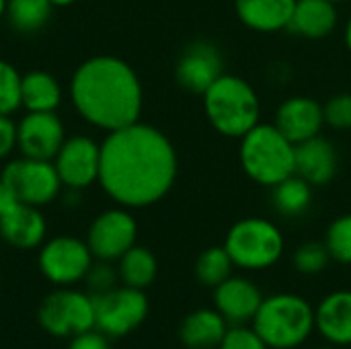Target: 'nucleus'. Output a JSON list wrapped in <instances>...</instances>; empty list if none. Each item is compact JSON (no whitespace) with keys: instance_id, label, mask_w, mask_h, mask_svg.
<instances>
[{"instance_id":"13","label":"nucleus","mask_w":351,"mask_h":349,"mask_svg":"<svg viewBox=\"0 0 351 349\" xmlns=\"http://www.w3.org/2000/svg\"><path fill=\"white\" fill-rule=\"evenodd\" d=\"M224 74V58L216 43L197 39L189 43L177 60L175 80L183 91L204 95Z\"/></svg>"},{"instance_id":"5","label":"nucleus","mask_w":351,"mask_h":349,"mask_svg":"<svg viewBox=\"0 0 351 349\" xmlns=\"http://www.w3.org/2000/svg\"><path fill=\"white\" fill-rule=\"evenodd\" d=\"M296 144L274 123H257L241 138V167L247 177L263 187H274L296 173Z\"/></svg>"},{"instance_id":"4","label":"nucleus","mask_w":351,"mask_h":349,"mask_svg":"<svg viewBox=\"0 0 351 349\" xmlns=\"http://www.w3.org/2000/svg\"><path fill=\"white\" fill-rule=\"evenodd\" d=\"M251 327L269 349H296L308 341L315 329V306L292 292L263 298Z\"/></svg>"},{"instance_id":"2","label":"nucleus","mask_w":351,"mask_h":349,"mask_svg":"<svg viewBox=\"0 0 351 349\" xmlns=\"http://www.w3.org/2000/svg\"><path fill=\"white\" fill-rule=\"evenodd\" d=\"M70 99L84 121L107 134L140 121L144 107V91L136 70L109 53L88 58L74 70Z\"/></svg>"},{"instance_id":"7","label":"nucleus","mask_w":351,"mask_h":349,"mask_svg":"<svg viewBox=\"0 0 351 349\" xmlns=\"http://www.w3.org/2000/svg\"><path fill=\"white\" fill-rule=\"evenodd\" d=\"M39 327L58 339H70L82 331L95 329V302L86 290L74 286L49 292L37 309Z\"/></svg>"},{"instance_id":"10","label":"nucleus","mask_w":351,"mask_h":349,"mask_svg":"<svg viewBox=\"0 0 351 349\" xmlns=\"http://www.w3.org/2000/svg\"><path fill=\"white\" fill-rule=\"evenodd\" d=\"M0 179L8 183L21 204L35 208L51 204L64 187L53 160H39L27 156L10 160L4 167Z\"/></svg>"},{"instance_id":"35","label":"nucleus","mask_w":351,"mask_h":349,"mask_svg":"<svg viewBox=\"0 0 351 349\" xmlns=\"http://www.w3.org/2000/svg\"><path fill=\"white\" fill-rule=\"evenodd\" d=\"M16 148V123L10 115H0V160L10 156Z\"/></svg>"},{"instance_id":"8","label":"nucleus","mask_w":351,"mask_h":349,"mask_svg":"<svg viewBox=\"0 0 351 349\" xmlns=\"http://www.w3.org/2000/svg\"><path fill=\"white\" fill-rule=\"evenodd\" d=\"M93 296V294H90ZM95 327L111 339H121L134 333L148 319L150 302L144 290L130 286H115L109 292L93 296Z\"/></svg>"},{"instance_id":"17","label":"nucleus","mask_w":351,"mask_h":349,"mask_svg":"<svg viewBox=\"0 0 351 349\" xmlns=\"http://www.w3.org/2000/svg\"><path fill=\"white\" fill-rule=\"evenodd\" d=\"M294 167L296 175L306 179L313 187H325L339 171V152L331 140L319 134L296 144Z\"/></svg>"},{"instance_id":"15","label":"nucleus","mask_w":351,"mask_h":349,"mask_svg":"<svg viewBox=\"0 0 351 349\" xmlns=\"http://www.w3.org/2000/svg\"><path fill=\"white\" fill-rule=\"evenodd\" d=\"M263 298L265 296L261 294V288L245 276H230L212 292L214 309L226 319L230 327L251 325Z\"/></svg>"},{"instance_id":"31","label":"nucleus","mask_w":351,"mask_h":349,"mask_svg":"<svg viewBox=\"0 0 351 349\" xmlns=\"http://www.w3.org/2000/svg\"><path fill=\"white\" fill-rule=\"evenodd\" d=\"M121 282H119L117 267H113L111 261H99V259H95L93 265H90V269L84 276L86 292L93 294V296L103 294V292H109V290H113Z\"/></svg>"},{"instance_id":"39","label":"nucleus","mask_w":351,"mask_h":349,"mask_svg":"<svg viewBox=\"0 0 351 349\" xmlns=\"http://www.w3.org/2000/svg\"><path fill=\"white\" fill-rule=\"evenodd\" d=\"M6 6H8V0H0V19L6 14Z\"/></svg>"},{"instance_id":"21","label":"nucleus","mask_w":351,"mask_h":349,"mask_svg":"<svg viewBox=\"0 0 351 349\" xmlns=\"http://www.w3.org/2000/svg\"><path fill=\"white\" fill-rule=\"evenodd\" d=\"M296 0H234L239 21L257 33H278L288 29Z\"/></svg>"},{"instance_id":"24","label":"nucleus","mask_w":351,"mask_h":349,"mask_svg":"<svg viewBox=\"0 0 351 349\" xmlns=\"http://www.w3.org/2000/svg\"><path fill=\"white\" fill-rule=\"evenodd\" d=\"M313 185L300 175H290L271 187V206L284 218H300L313 206Z\"/></svg>"},{"instance_id":"14","label":"nucleus","mask_w":351,"mask_h":349,"mask_svg":"<svg viewBox=\"0 0 351 349\" xmlns=\"http://www.w3.org/2000/svg\"><path fill=\"white\" fill-rule=\"evenodd\" d=\"M66 140V130L56 111H27L16 123V148L27 158L53 160Z\"/></svg>"},{"instance_id":"9","label":"nucleus","mask_w":351,"mask_h":349,"mask_svg":"<svg viewBox=\"0 0 351 349\" xmlns=\"http://www.w3.org/2000/svg\"><path fill=\"white\" fill-rule=\"evenodd\" d=\"M95 257L86 241L78 237H53L39 247L37 265L41 276L58 288L76 286L84 282Z\"/></svg>"},{"instance_id":"30","label":"nucleus","mask_w":351,"mask_h":349,"mask_svg":"<svg viewBox=\"0 0 351 349\" xmlns=\"http://www.w3.org/2000/svg\"><path fill=\"white\" fill-rule=\"evenodd\" d=\"M23 74L8 62L0 60V115H12L21 103Z\"/></svg>"},{"instance_id":"18","label":"nucleus","mask_w":351,"mask_h":349,"mask_svg":"<svg viewBox=\"0 0 351 349\" xmlns=\"http://www.w3.org/2000/svg\"><path fill=\"white\" fill-rule=\"evenodd\" d=\"M315 329L329 346H351V290H335L315 306Z\"/></svg>"},{"instance_id":"29","label":"nucleus","mask_w":351,"mask_h":349,"mask_svg":"<svg viewBox=\"0 0 351 349\" xmlns=\"http://www.w3.org/2000/svg\"><path fill=\"white\" fill-rule=\"evenodd\" d=\"M325 245L333 261L351 265V214H343L329 224L325 232Z\"/></svg>"},{"instance_id":"32","label":"nucleus","mask_w":351,"mask_h":349,"mask_svg":"<svg viewBox=\"0 0 351 349\" xmlns=\"http://www.w3.org/2000/svg\"><path fill=\"white\" fill-rule=\"evenodd\" d=\"M325 125L337 132L351 130V93H339L327 99L323 105Z\"/></svg>"},{"instance_id":"19","label":"nucleus","mask_w":351,"mask_h":349,"mask_svg":"<svg viewBox=\"0 0 351 349\" xmlns=\"http://www.w3.org/2000/svg\"><path fill=\"white\" fill-rule=\"evenodd\" d=\"M47 222L39 208L19 204L8 214L0 216V239L10 247L29 251L45 243Z\"/></svg>"},{"instance_id":"23","label":"nucleus","mask_w":351,"mask_h":349,"mask_svg":"<svg viewBox=\"0 0 351 349\" xmlns=\"http://www.w3.org/2000/svg\"><path fill=\"white\" fill-rule=\"evenodd\" d=\"M21 103L27 111H56L62 103V86L49 72H27L23 74Z\"/></svg>"},{"instance_id":"11","label":"nucleus","mask_w":351,"mask_h":349,"mask_svg":"<svg viewBox=\"0 0 351 349\" xmlns=\"http://www.w3.org/2000/svg\"><path fill=\"white\" fill-rule=\"evenodd\" d=\"M138 241V222L128 208H111L99 214L86 232V245L95 259L117 263Z\"/></svg>"},{"instance_id":"37","label":"nucleus","mask_w":351,"mask_h":349,"mask_svg":"<svg viewBox=\"0 0 351 349\" xmlns=\"http://www.w3.org/2000/svg\"><path fill=\"white\" fill-rule=\"evenodd\" d=\"M343 39H346V47H348V51L351 53V16L348 19V23H346V33H343Z\"/></svg>"},{"instance_id":"38","label":"nucleus","mask_w":351,"mask_h":349,"mask_svg":"<svg viewBox=\"0 0 351 349\" xmlns=\"http://www.w3.org/2000/svg\"><path fill=\"white\" fill-rule=\"evenodd\" d=\"M53 6H70L72 2H76V0H49Z\"/></svg>"},{"instance_id":"27","label":"nucleus","mask_w":351,"mask_h":349,"mask_svg":"<svg viewBox=\"0 0 351 349\" xmlns=\"http://www.w3.org/2000/svg\"><path fill=\"white\" fill-rule=\"evenodd\" d=\"M234 263L228 255V251L222 247H208L206 251H202L195 259V278L202 286L208 288H216L218 284H222L224 280H228L232 276Z\"/></svg>"},{"instance_id":"36","label":"nucleus","mask_w":351,"mask_h":349,"mask_svg":"<svg viewBox=\"0 0 351 349\" xmlns=\"http://www.w3.org/2000/svg\"><path fill=\"white\" fill-rule=\"evenodd\" d=\"M19 204H21V202H19L16 193L8 187L6 181L0 179V216L8 214V212H10L12 208H16Z\"/></svg>"},{"instance_id":"1","label":"nucleus","mask_w":351,"mask_h":349,"mask_svg":"<svg viewBox=\"0 0 351 349\" xmlns=\"http://www.w3.org/2000/svg\"><path fill=\"white\" fill-rule=\"evenodd\" d=\"M179 158L173 142L154 125L136 121L101 142L99 183L121 208L158 204L175 185Z\"/></svg>"},{"instance_id":"26","label":"nucleus","mask_w":351,"mask_h":349,"mask_svg":"<svg viewBox=\"0 0 351 349\" xmlns=\"http://www.w3.org/2000/svg\"><path fill=\"white\" fill-rule=\"evenodd\" d=\"M53 8L56 6L49 0H8L4 16L14 31L33 35L47 25Z\"/></svg>"},{"instance_id":"28","label":"nucleus","mask_w":351,"mask_h":349,"mask_svg":"<svg viewBox=\"0 0 351 349\" xmlns=\"http://www.w3.org/2000/svg\"><path fill=\"white\" fill-rule=\"evenodd\" d=\"M331 261L333 259L329 255L325 241L323 243H319V241L302 243L292 255V265L302 276H319L329 267Z\"/></svg>"},{"instance_id":"6","label":"nucleus","mask_w":351,"mask_h":349,"mask_svg":"<svg viewBox=\"0 0 351 349\" xmlns=\"http://www.w3.org/2000/svg\"><path fill=\"white\" fill-rule=\"evenodd\" d=\"M234 267L245 272H263L274 267L286 251L282 228L259 216H249L230 226L224 239Z\"/></svg>"},{"instance_id":"3","label":"nucleus","mask_w":351,"mask_h":349,"mask_svg":"<svg viewBox=\"0 0 351 349\" xmlns=\"http://www.w3.org/2000/svg\"><path fill=\"white\" fill-rule=\"evenodd\" d=\"M204 111L212 128L226 138H243L259 123V95L245 78L222 74L204 95Z\"/></svg>"},{"instance_id":"25","label":"nucleus","mask_w":351,"mask_h":349,"mask_svg":"<svg viewBox=\"0 0 351 349\" xmlns=\"http://www.w3.org/2000/svg\"><path fill=\"white\" fill-rule=\"evenodd\" d=\"M117 274L123 286L146 290L154 284L158 276L156 255L142 245H134L117 259Z\"/></svg>"},{"instance_id":"34","label":"nucleus","mask_w":351,"mask_h":349,"mask_svg":"<svg viewBox=\"0 0 351 349\" xmlns=\"http://www.w3.org/2000/svg\"><path fill=\"white\" fill-rule=\"evenodd\" d=\"M111 341H113L111 337H107L103 331L95 327L70 337L68 349H111Z\"/></svg>"},{"instance_id":"40","label":"nucleus","mask_w":351,"mask_h":349,"mask_svg":"<svg viewBox=\"0 0 351 349\" xmlns=\"http://www.w3.org/2000/svg\"><path fill=\"white\" fill-rule=\"evenodd\" d=\"M317 349H337L335 346H325V348H317Z\"/></svg>"},{"instance_id":"33","label":"nucleus","mask_w":351,"mask_h":349,"mask_svg":"<svg viewBox=\"0 0 351 349\" xmlns=\"http://www.w3.org/2000/svg\"><path fill=\"white\" fill-rule=\"evenodd\" d=\"M216 349H269V346L257 335L251 325H234L228 327L224 339Z\"/></svg>"},{"instance_id":"22","label":"nucleus","mask_w":351,"mask_h":349,"mask_svg":"<svg viewBox=\"0 0 351 349\" xmlns=\"http://www.w3.org/2000/svg\"><path fill=\"white\" fill-rule=\"evenodd\" d=\"M226 319L212 309L191 311L179 325V341L187 349H216L228 331Z\"/></svg>"},{"instance_id":"12","label":"nucleus","mask_w":351,"mask_h":349,"mask_svg":"<svg viewBox=\"0 0 351 349\" xmlns=\"http://www.w3.org/2000/svg\"><path fill=\"white\" fill-rule=\"evenodd\" d=\"M62 185L70 191H80L99 181L101 144L88 136L66 138L53 158Z\"/></svg>"},{"instance_id":"20","label":"nucleus","mask_w":351,"mask_h":349,"mask_svg":"<svg viewBox=\"0 0 351 349\" xmlns=\"http://www.w3.org/2000/svg\"><path fill=\"white\" fill-rule=\"evenodd\" d=\"M339 23L337 4L331 0H296L288 31L304 39H325Z\"/></svg>"},{"instance_id":"16","label":"nucleus","mask_w":351,"mask_h":349,"mask_svg":"<svg viewBox=\"0 0 351 349\" xmlns=\"http://www.w3.org/2000/svg\"><path fill=\"white\" fill-rule=\"evenodd\" d=\"M274 125L294 144L311 140L319 136L325 125L323 105L313 97H290L278 107Z\"/></svg>"},{"instance_id":"41","label":"nucleus","mask_w":351,"mask_h":349,"mask_svg":"<svg viewBox=\"0 0 351 349\" xmlns=\"http://www.w3.org/2000/svg\"><path fill=\"white\" fill-rule=\"evenodd\" d=\"M331 2H335V4H337V2H339V0H331Z\"/></svg>"}]
</instances>
